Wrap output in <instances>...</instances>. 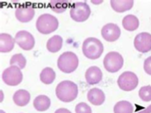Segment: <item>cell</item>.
<instances>
[{
    "label": "cell",
    "instance_id": "cell-26",
    "mask_svg": "<svg viewBox=\"0 0 151 113\" xmlns=\"http://www.w3.org/2000/svg\"><path fill=\"white\" fill-rule=\"evenodd\" d=\"M75 112L76 113H92V109L85 102H81L76 105Z\"/></svg>",
    "mask_w": 151,
    "mask_h": 113
},
{
    "label": "cell",
    "instance_id": "cell-23",
    "mask_svg": "<svg viewBox=\"0 0 151 113\" xmlns=\"http://www.w3.org/2000/svg\"><path fill=\"white\" fill-rule=\"evenodd\" d=\"M69 3L68 1H62V0H56V1H50L49 2V6L51 9L55 13L60 14L65 12L66 9L68 8Z\"/></svg>",
    "mask_w": 151,
    "mask_h": 113
},
{
    "label": "cell",
    "instance_id": "cell-4",
    "mask_svg": "<svg viewBox=\"0 0 151 113\" xmlns=\"http://www.w3.org/2000/svg\"><path fill=\"white\" fill-rule=\"evenodd\" d=\"M78 63V58L74 53L65 52L59 57L57 65L63 73H70L77 68Z\"/></svg>",
    "mask_w": 151,
    "mask_h": 113
},
{
    "label": "cell",
    "instance_id": "cell-28",
    "mask_svg": "<svg viewBox=\"0 0 151 113\" xmlns=\"http://www.w3.org/2000/svg\"><path fill=\"white\" fill-rule=\"evenodd\" d=\"M55 113H71V112H70V111H69L68 109H65V108H60V109L56 110Z\"/></svg>",
    "mask_w": 151,
    "mask_h": 113
},
{
    "label": "cell",
    "instance_id": "cell-20",
    "mask_svg": "<svg viewBox=\"0 0 151 113\" xmlns=\"http://www.w3.org/2000/svg\"><path fill=\"white\" fill-rule=\"evenodd\" d=\"M63 46V39L60 36H52L47 42V49L49 53H58Z\"/></svg>",
    "mask_w": 151,
    "mask_h": 113
},
{
    "label": "cell",
    "instance_id": "cell-5",
    "mask_svg": "<svg viewBox=\"0 0 151 113\" xmlns=\"http://www.w3.org/2000/svg\"><path fill=\"white\" fill-rule=\"evenodd\" d=\"M70 18L76 22H83L89 18L91 9L89 5L85 2H77L71 5L70 10Z\"/></svg>",
    "mask_w": 151,
    "mask_h": 113
},
{
    "label": "cell",
    "instance_id": "cell-9",
    "mask_svg": "<svg viewBox=\"0 0 151 113\" xmlns=\"http://www.w3.org/2000/svg\"><path fill=\"white\" fill-rule=\"evenodd\" d=\"M15 42L23 50H32L35 46V39L33 36L27 31H20L15 35Z\"/></svg>",
    "mask_w": 151,
    "mask_h": 113
},
{
    "label": "cell",
    "instance_id": "cell-2",
    "mask_svg": "<svg viewBox=\"0 0 151 113\" xmlns=\"http://www.w3.org/2000/svg\"><path fill=\"white\" fill-rule=\"evenodd\" d=\"M104 52L103 43L97 38L88 37L83 41V53L88 59L95 60L100 58Z\"/></svg>",
    "mask_w": 151,
    "mask_h": 113
},
{
    "label": "cell",
    "instance_id": "cell-13",
    "mask_svg": "<svg viewBox=\"0 0 151 113\" xmlns=\"http://www.w3.org/2000/svg\"><path fill=\"white\" fill-rule=\"evenodd\" d=\"M103 78V73L99 68L96 66L90 67L85 73V79L87 83L90 85L99 84Z\"/></svg>",
    "mask_w": 151,
    "mask_h": 113
},
{
    "label": "cell",
    "instance_id": "cell-27",
    "mask_svg": "<svg viewBox=\"0 0 151 113\" xmlns=\"http://www.w3.org/2000/svg\"><path fill=\"white\" fill-rule=\"evenodd\" d=\"M144 68L145 73H148L149 75H151V56L147 58L144 61Z\"/></svg>",
    "mask_w": 151,
    "mask_h": 113
},
{
    "label": "cell",
    "instance_id": "cell-10",
    "mask_svg": "<svg viewBox=\"0 0 151 113\" xmlns=\"http://www.w3.org/2000/svg\"><path fill=\"white\" fill-rule=\"evenodd\" d=\"M134 47L137 52L142 53L151 51V34L142 32L137 35L134 39Z\"/></svg>",
    "mask_w": 151,
    "mask_h": 113
},
{
    "label": "cell",
    "instance_id": "cell-21",
    "mask_svg": "<svg viewBox=\"0 0 151 113\" xmlns=\"http://www.w3.org/2000/svg\"><path fill=\"white\" fill-rule=\"evenodd\" d=\"M56 73L51 68H45L42 70L40 73V80L45 85H50L55 81Z\"/></svg>",
    "mask_w": 151,
    "mask_h": 113
},
{
    "label": "cell",
    "instance_id": "cell-25",
    "mask_svg": "<svg viewBox=\"0 0 151 113\" xmlns=\"http://www.w3.org/2000/svg\"><path fill=\"white\" fill-rule=\"evenodd\" d=\"M138 95L140 99L144 101H150L151 100V86L147 85V86L142 87L139 91H138Z\"/></svg>",
    "mask_w": 151,
    "mask_h": 113
},
{
    "label": "cell",
    "instance_id": "cell-12",
    "mask_svg": "<svg viewBox=\"0 0 151 113\" xmlns=\"http://www.w3.org/2000/svg\"><path fill=\"white\" fill-rule=\"evenodd\" d=\"M35 15L34 8L32 6H20L15 9L16 19L22 23H27L33 19Z\"/></svg>",
    "mask_w": 151,
    "mask_h": 113
},
{
    "label": "cell",
    "instance_id": "cell-17",
    "mask_svg": "<svg viewBox=\"0 0 151 113\" xmlns=\"http://www.w3.org/2000/svg\"><path fill=\"white\" fill-rule=\"evenodd\" d=\"M31 95L26 90H19L13 95V100L18 107H25L30 102Z\"/></svg>",
    "mask_w": 151,
    "mask_h": 113
},
{
    "label": "cell",
    "instance_id": "cell-30",
    "mask_svg": "<svg viewBox=\"0 0 151 113\" xmlns=\"http://www.w3.org/2000/svg\"><path fill=\"white\" fill-rule=\"evenodd\" d=\"M0 113H5V112H4V111H2V110H1V112H0Z\"/></svg>",
    "mask_w": 151,
    "mask_h": 113
},
{
    "label": "cell",
    "instance_id": "cell-7",
    "mask_svg": "<svg viewBox=\"0 0 151 113\" xmlns=\"http://www.w3.org/2000/svg\"><path fill=\"white\" fill-rule=\"evenodd\" d=\"M3 81L9 86H16L20 85L23 80V74L21 68L16 66H10L6 68L2 74Z\"/></svg>",
    "mask_w": 151,
    "mask_h": 113
},
{
    "label": "cell",
    "instance_id": "cell-24",
    "mask_svg": "<svg viewBox=\"0 0 151 113\" xmlns=\"http://www.w3.org/2000/svg\"><path fill=\"white\" fill-rule=\"evenodd\" d=\"M10 65L11 66H16L19 68H24L27 64V59L21 53L14 54L12 56L11 59H10Z\"/></svg>",
    "mask_w": 151,
    "mask_h": 113
},
{
    "label": "cell",
    "instance_id": "cell-1",
    "mask_svg": "<svg viewBox=\"0 0 151 113\" xmlns=\"http://www.w3.org/2000/svg\"><path fill=\"white\" fill-rule=\"evenodd\" d=\"M55 93L60 100L63 102H70L77 97L78 87L74 82L65 80L57 85Z\"/></svg>",
    "mask_w": 151,
    "mask_h": 113
},
{
    "label": "cell",
    "instance_id": "cell-15",
    "mask_svg": "<svg viewBox=\"0 0 151 113\" xmlns=\"http://www.w3.org/2000/svg\"><path fill=\"white\" fill-rule=\"evenodd\" d=\"M14 39L9 34L1 33L0 35V53H9L14 47Z\"/></svg>",
    "mask_w": 151,
    "mask_h": 113
},
{
    "label": "cell",
    "instance_id": "cell-8",
    "mask_svg": "<svg viewBox=\"0 0 151 113\" xmlns=\"http://www.w3.org/2000/svg\"><path fill=\"white\" fill-rule=\"evenodd\" d=\"M118 86L124 91H131L137 88L138 85L137 76L132 72H124L120 75L117 80Z\"/></svg>",
    "mask_w": 151,
    "mask_h": 113
},
{
    "label": "cell",
    "instance_id": "cell-14",
    "mask_svg": "<svg viewBox=\"0 0 151 113\" xmlns=\"http://www.w3.org/2000/svg\"><path fill=\"white\" fill-rule=\"evenodd\" d=\"M88 100L94 106H101L105 100V95L103 90L98 88H93L88 93Z\"/></svg>",
    "mask_w": 151,
    "mask_h": 113
},
{
    "label": "cell",
    "instance_id": "cell-6",
    "mask_svg": "<svg viewBox=\"0 0 151 113\" xmlns=\"http://www.w3.org/2000/svg\"><path fill=\"white\" fill-rule=\"evenodd\" d=\"M124 64V59L122 56L116 52H110L104 57V68L110 73L118 72Z\"/></svg>",
    "mask_w": 151,
    "mask_h": 113
},
{
    "label": "cell",
    "instance_id": "cell-22",
    "mask_svg": "<svg viewBox=\"0 0 151 113\" xmlns=\"http://www.w3.org/2000/svg\"><path fill=\"white\" fill-rule=\"evenodd\" d=\"M134 108L129 101L121 100L114 107V113H133Z\"/></svg>",
    "mask_w": 151,
    "mask_h": 113
},
{
    "label": "cell",
    "instance_id": "cell-19",
    "mask_svg": "<svg viewBox=\"0 0 151 113\" xmlns=\"http://www.w3.org/2000/svg\"><path fill=\"white\" fill-rule=\"evenodd\" d=\"M122 26L128 31H133L139 26V20L135 15L128 14L125 16L122 20Z\"/></svg>",
    "mask_w": 151,
    "mask_h": 113
},
{
    "label": "cell",
    "instance_id": "cell-3",
    "mask_svg": "<svg viewBox=\"0 0 151 113\" xmlns=\"http://www.w3.org/2000/svg\"><path fill=\"white\" fill-rule=\"evenodd\" d=\"M36 27L40 33L48 35L58 29L59 21L54 15L49 14H43L38 17L36 23Z\"/></svg>",
    "mask_w": 151,
    "mask_h": 113
},
{
    "label": "cell",
    "instance_id": "cell-16",
    "mask_svg": "<svg viewBox=\"0 0 151 113\" xmlns=\"http://www.w3.org/2000/svg\"><path fill=\"white\" fill-rule=\"evenodd\" d=\"M134 2L132 0H112L110 5L112 9L117 13H123L130 10L133 6Z\"/></svg>",
    "mask_w": 151,
    "mask_h": 113
},
{
    "label": "cell",
    "instance_id": "cell-11",
    "mask_svg": "<svg viewBox=\"0 0 151 113\" xmlns=\"http://www.w3.org/2000/svg\"><path fill=\"white\" fill-rule=\"evenodd\" d=\"M101 35L105 41L113 42L119 39L121 36V29L116 24L109 23L104 26L101 30Z\"/></svg>",
    "mask_w": 151,
    "mask_h": 113
},
{
    "label": "cell",
    "instance_id": "cell-18",
    "mask_svg": "<svg viewBox=\"0 0 151 113\" xmlns=\"http://www.w3.org/2000/svg\"><path fill=\"white\" fill-rule=\"evenodd\" d=\"M51 101L47 95H38L35 98L33 101V106L35 109L38 112H45L50 107Z\"/></svg>",
    "mask_w": 151,
    "mask_h": 113
},
{
    "label": "cell",
    "instance_id": "cell-29",
    "mask_svg": "<svg viewBox=\"0 0 151 113\" xmlns=\"http://www.w3.org/2000/svg\"><path fill=\"white\" fill-rule=\"evenodd\" d=\"M150 112H151V106H150V107H148L147 109H145L142 113H150Z\"/></svg>",
    "mask_w": 151,
    "mask_h": 113
}]
</instances>
